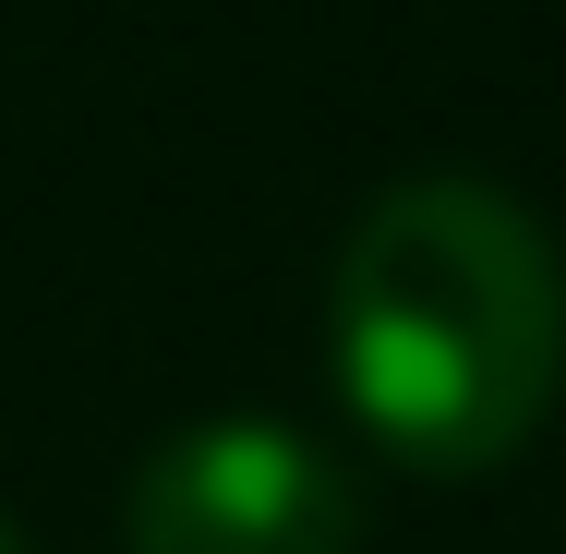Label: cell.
<instances>
[{
    "label": "cell",
    "instance_id": "cell-1",
    "mask_svg": "<svg viewBox=\"0 0 566 554\" xmlns=\"http://www.w3.org/2000/svg\"><path fill=\"white\" fill-rule=\"evenodd\" d=\"M326 374L398 470H506L566 398L555 229L482 169L386 181L326 265Z\"/></svg>",
    "mask_w": 566,
    "mask_h": 554
},
{
    "label": "cell",
    "instance_id": "cell-2",
    "mask_svg": "<svg viewBox=\"0 0 566 554\" xmlns=\"http://www.w3.org/2000/svg\"><path fill=\"white\" fill-rule=\"evenodd\" d=\"M120 543L133 554H361L374 506H361L338 446H314L302 422H265V410H229V422H181L133 458Z\"/></svg>",
    "mask_w": 566,
    "mask_h": 554
},
{
    "label": "cell",
    "instance_id": "cell-3",
    "mask_svg": "<svg viewBox=\"0 0 566 554\" xmlns=\"http://www.w3.org/2000/svg\"><path fill=\"white\" fill-rule=\"evenodd\" d=\"M0 554H36V543H24V531H12V519H0Z\"/></svg>",
    "mask_w": 566,
    "mask_h": 554
}]
</instances>
